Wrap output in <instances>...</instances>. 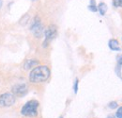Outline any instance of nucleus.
<instances>
[{
    "label": "nucleus",
    "mask_w": 122,
    "mask_h": 118,
    "mask_svg": "<svg viewBox=\"0 0 122 118\" xmlns=\"http://www.w3.org/2000/svg\"><path fill=\"white\" fill-rule=\"evenodd\" d=\"M90 5H96L95 0H90Z\"/></svg>",
    "instance_id": "obj_17"
},
{
    "label": "nucleus",
    "mask_w": 122,
    "mask_h": 118,
    "mask_svg": "<svg viewBox=\"0 0 122 118\" xmlns=\"http://www.w3.org/2000/svg\"><path fill=\"white\" fill-rule=\"evenodd\" d=\"M108 45H109V48H110L111 50H113V51H120V50H121V48H120V46H119L118 41L116 40V39H111V40H109Z\"/></svg>",
    "instance_id": "obj_7"
},
{
    "label": "nucleus",
    "mask_w": 122,
    "mask_h": 118,
    "mask_svg": "<svg viewBox=\"0 0 122 118\" xmlns=\"http://www.w3.org/2000/svg\"><path fill=\"white\" fill-rule=\"evenodd\" d=\"M38 108H39V101L32 99L25 104L21 110V113L24 116H30L34 117L38 115Z\"/></svg>",
    "instance_id": "obj_2"
},
{
    "label": "nucleus",
    "mask_w": 122,
    "mask_h": 118,
    "mask_svg": "<svg viewBox=\"0 0 122 118\" xmlns=\"http://www.w3.org/2000/svg\"><path fill=\"white\" fill-rule=\"evenodd\" d=\"M107 118H117L115 115H113V114H110V115H108L107 116Z\"/></svg>",
    "instance_id": "obj_18"
},
{
    "label": "nucleus",
    "mask_w": 122,
    "mask_h": 118,
    "mask_svg": "<svg viewBox=\"0 0 122 118\" xmlns=\"http://www.w3.org/2000/svg\"><path fill=\"white\" fill-rule=\"evenodd\" d=\"M38 64H39V61L36 59H27L24 64V69L29 70L31 68H33L35 65H38Z\"/></svg>",
    "instance_id": "obj_8"
},
{
    "label": "nucleus",
    "mask_w": 122,
    "mask_h": 118,
    "mask_svg": "<svg viewBox=\"0 0 122 118\" xmlns=\"http://www.w3.org/2000/svg\"><path fill=\"white\" fill-rule=\"evenodd\" d=\"M59 118H63V117H62V116H60V117H59Z\"/></svg>",
    "instance_id": "obj_20"
},
{
    "label": "nucleus",
    "mask_w": 122,
    "mask_h": 118,
    "mask_svg": "<svg viewBox=\"0 0 122 118\" xmlns=\"http://www.w3.org/2000/svg\"><path fill=\"white\" fill-rule=\"evenodd\" d=\"M88 10L91 11L92 12H96L98 11V8H97L96 5H89V6H88Z\"/></svg>",
    "instance_id": "obj_15"
},
{
    "label": "nucleus",
    "mask_w": 122,
    "mask_h": 118,
    "mask_svg": "<svg viewBox=\"0 0 122 118\" xmlns=\"http://www.w3.org/2000/svg\"><path fill=\"white\" fill-rule=\"evenodd\" d=\"M108 107L110 109H112V110H115V109H117L118 107V104L117 103L116 101H112V102H110V103L108 104Z\"/></svg>",
    "instance_id": "obj_12"
},
{
    "label": "nucleus",
    "mask_w": 122,
    "mask_h": 118,
    "mask_svg": "<svg viewBox=\"0 0 122 118\" xmlns=\"http://www.w3.org/2000/svg\"><path fill=\"white\" fill-rule=\"evenodd\" d=\"M28 20H29V15L28 14H25L22 18H21V20H20V25H22V26H25L26 24H27V22H28Z\"/></svg>",
    "instance_id": "obj_10"
},
{
    "label": "nucleus",
    "mask_w": 122,
    "mask_h": 118,
    "mask_svg": "<svg viewBox=\"0 0 122 118\" xmlns=\"http://www.w3.org/2000/svg\"><path fill=\"white\" fill-rule=\"evenodd\" d=\"M98 11L100 12L101 15H104L107 12V5L103 2H101L98 6Z\"/></svg>",
    "instance_id": "obj_9"
},
{
    "label": "nucleus",
    "mask_w": 122,
    "mask_h": 118,
    "mask_svg": "<svg viewBox=\"0 0 122 118\" xmlns=\"http://www.w3.org/2000/svg\"><path fill=\"white\" fill-rule=\"evenodd\" d=\"M30 30L36 38H41L42 35H44V28H43V25H42L41 19L39 18V16L35 17V19L31 25Z\"/></svg>",
    "instance_id": "obj_3"
},
{
    "label": "nucleus",
    "mask_w": 122,
    "mask_h": 118,
    "mask_svg": "<svg viewBox=\"0 0 122 118\" xmlns=\"http://www.w3.org/2000/svg\"><path fill=\"white\" fill-rule=\"evenodd\" d=\"M50 69L45 65H40L32 69L29 74V80L33 83L44 82L50 77Z\"/></svg>",
    "instance_id": "obj_1"
},
{
    "label": "nucleus",
    "mask_w": 122,
    "mask_h": 118,
    "mask_svg": "<svg viewBox=\"0 0 122 118\" xmlns=\"http://www.w3.org/2000/svg\"><path fill=\"white\" fill-rule=\"evenodd\" d=\"M15 95L12 93H5L0 94V108L10 107L15 103Z\"/></svg>",
    "instance_id": "obj_5"
},
{
    "label": "nucleus",
    "mask_w": 122,
    "mask_h": 118,
    "mask_svg": "<svg viewBox=\"0 0 122 118\" xmlns=\"http://www.w3.org/2000/svg\"><path fill=\"white\" fill-rule=\"evenodd\" d=\"M116 117L117 118H122V106L119 107L116 112Z\"/></svg>",
    "instance_id": "obj_13"
},
{
    "label": "nucleus",
    "mask_w": 122,
    "mask_h": 118,
    "mask_svg": "<svg viewBox=\"0 0 122 118\" xmlns=\"http://www.w3.org/2000/svg\"><path fill=\"white\" fill-rule=\"evenodd\" d=\"M32 1H36V0H32Z\"/></svg>",
    "instance_id": "obj_21"
},
{
    "label": "nucleus",
    "mask_w": 122,
    "mask_h": 118,
    "mask_svg": "<svg viewBox=\"0 0 122 118\" xmlns=\"http://www.w3.org/2000/svg\"><path fill=\"white\" fill-rule=\"evenodd\" d=\"M27 86L24 83H20V84H17V85H14L12 87V90H11V93L14 94V95H17V96H20V97H23L25 96L26 94H27Z\"/></svg>",
    "instance_id": "obj_6"
},
{
    "label": "nucleus",
    "mask_w": 122,
    "mask_h": 118,
    "mask_svg": "<svg viewBox=\"0 0 122 118\" xmlns=\"http://www.w3.org/2000/svg\"><path fill=\"white\" fill-rule=\"evenodd\" d=\"M113 5L116 8H122V0H113Z\"/></svg>",
    "instance_id": "obj_11"
},
{
    "label": "nucleus",
    "mask_w": 122,
    "mask_h": 118,
    "mask_svg": "<svg viewBox=\"0 0 122 118\" xmlns=\"http://www.w3.org/2000/svg\"><path fill=\"white\" fill-rule=\"evenodd\" d=\"M2 7V0H0V8Z\"/></svg>",
    "instance_id": "obj_19"
},
{
    "label": "nucleus",
    "mask_w": 122,
    "mask_h": 118,
    "mask_svg": "<svg viewBox=\"0 0 122 118\" xmlns=\"http://www.w3.org/2000/svg\"><path fill=\"white\" fill-rule=\"evenodd\" d=\"M78 84H79V79H78V78H75V80H74V85H73V91H74L75 94L78 93Z\"/></svg>",
    "instance_id": "obj_14"
},
{
    "label": "nucleus",
    "mask_w": 122,
    "mask_h": 118,
    "mask_svg": "<svg viewBox=\"0 0 122 118\" xmlns=\"http://www.w3.org/2000/svg\"><path fill=\"white\" fill-rule=\"evenodd\" d=\"M117 64L118 65H121L122 66V55L117 56Z\"/></svg>",
    "instance_id": "obj_16"
},
{
    "label": "nucleus",
    "mask_w": 122,
    "mask_h": 118,
    "mask_svg": "<svg viewBox=\"0 0 122 118\" xmlns=\"http://www.w3.org/2000/svg\"><path fill=\"white\" fill-rule=\"evenodd\" d=\"M57 35V29L55 25L49 26L47 28V30H44V41H43V47H47L49 44L56 37Z\"/></svg>",
    "instance_id": "obj_4"
}]
</instances>
